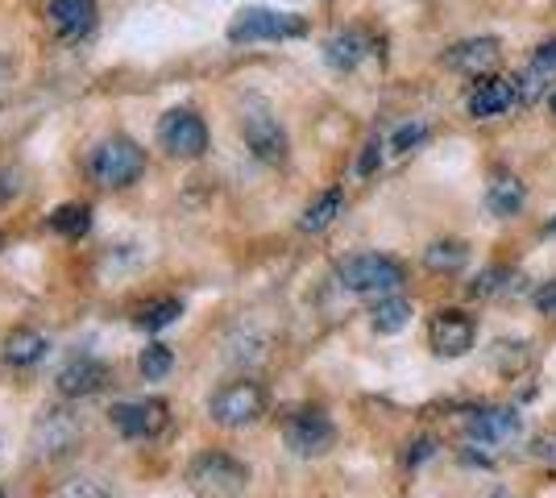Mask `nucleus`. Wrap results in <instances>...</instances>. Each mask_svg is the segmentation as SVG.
<instances>
[{
	"mask_svg": "<svg viewBox=\"0 0 556 498\" xmlns=\"http://www.w3.org/2000/svg\"><path fill=\"white\" fill-rule=\"evenodd\" d=\"M490 498H507V495H490Z\"/></svg>",
	"mask_w": 556,
	"mask_h": 498,
	"instance_id": "38",
	"label": "nucleus"
},
{
	"mask_svg": "<svg viewBox=\"0 0 556 498\" xmlns=\"http://www.w3.org/2000/svg\"><path fill=\"white\" fill-rule=\"evenodd\" d=\"M179 316H184V304L166 295V299H154V304H146V308L134 316V324H138L141 332H163V329H170Z\"/></svg>",
	"mask_w": 556,
	"mask_h": 498,
	"instance_id": "25",
	"label": "nucleus"
},
{
	"mask_svg": "<svg viewBox=\"0 0 556 498\" xmlns=\"http://www.w3.org/2000/svg\"><path fill=\"white\" fill-rule=\"evenodd\" d=\"M109 386V366L100 357H71L67 366L54 374V391L63 399H92Z\"/></svg>",
	"mask_w": 556,
	"mask_h": 498,
	"instance_id": "13",
	"label": "nucleus"
},
{
	"mask_svg": "<svg viewBox=\"0 0 556 498\" xmlns=\"http://www.w3.org/2000/svg\"><path fill=\"white\" fill-rule=\"evenodd\" d=\"M341 208H345V195H341V188H328L325 195H316V200L303 208L300 229H303V233H325L328 225L341 216Z\"/></svg>",
	"mask_w": 556,
	"mask_h": 498,
	"instance_id": "22",
	"label": "nucleus"
},
{
	"mask_svg": "<svg viewBox=\"0 0 556 498\" xmlns=\"http://www.w3.org/2000/svg\"><path fill=\"white\" fill-rule=\"evenodd\" d=\"M523 204H528V188L515 179V175H494L486 188V208L498 220H510V216L523 213Z\"/></svg>",
	"mask_w": 556,
	"mask_h": 498,
	"instance_id": "18",
	"label": "nucleus"
},
{
	"mask_svg": "<svg viewBox=\"0 0 556 498\" xmlns=\"http://www.w3.org/2000/svg\"><path fill=\"white\" fill-rule=\"evenodd\" d=\"M556 72V38L553 42H540L532 54V63H528V72L519 75V100H528L532 104L540 88H548V79Z\"/></svg>",
	"mask_w": 556,
	"mask_h": 498,
	"instance_id": "20",
	"label": "nucleus"
},
{
	"mask_svg": "<svg viewBox=\"0 0 556 498\" xmlns=\"http://www.w3.org/2000/svg\"><path fill=\"white\" fill-rule=\"evenodd\" d=\"M465 432L473 445H510L523 432V416L515 407H478V411H469Z\"/></svg>",
	"mask_w": 556,
	"mask_h": 498,
	"instance_id": "12",
	"label": "nucleus"
},
{
	"mask_svg": "<svg viewBox=\"0 0 556 498\" xmlns=\"http://www.w3.org/2000/svg\"><path fill=\"white\" fill-rule=\"evenodd\" d=\"M241 138H245V145H250V154H254L257 163L266 166H282L287 154H291V138H287L282 120L262 100H250L241 108Z\"/></svg>",
	"mask_w": 556,
	"mask_h": 498,
	"instance_id": "5",
	"label": "nucleus"
},
{
	"mask_svg": "<svg viewBox=\"0 0 556 498\" xmlns=\"http://www.w3.org/2000/svg\"><path fill=\"white\" fill-rule=\"evenodd\" d=\"M515 283H523L510 266H490V270H482L478 279H473V286H469V295L473 299H498V295H507Z\"/></svg>",
	"mask_w": 556,
	"mask_h": 498,
	"instance_id": "26",
	"label": "nucleus"
},
{
	"mask_svg": "<svg viewBox=\"0 0 556 498\" xmlns=\"http://www.w3.org/2000/svg\"><path fill=\"white\" fill-rule=\"evenodd\" d=\"M109 424L125 440H154L170 424V407H166V399H125V404L109 407Z\"/></svg>",
	"mask_w": 556,
	"mask_h": 498,
	"instance_id": "8",
	"label": "nucleus"
},
{
	"mask_svg": "<svg viewBox=\"0 0 556 498\" xmlns=\"http://www.w3.org/2000/svg\"><path fill=\"white\" fill-rule=\"evenodd\" d=\"M370 324L378 336H394V332H403L412 324V304H407L399 291H394V295H382L370 308Z\"/></svg>",
	"mask_w": 556,
	"mask_h": 498,
	"instance_id": "21",
	"label": "nucleus"
},
{
	"mask_svg": "<svg viewBox=\"0 0 556 498\" xmlns=\"http://www.w3.org/2000/svg\"><path fill=\"white\" fill-rule=\"evenodd\" d=\"M473 341H478V324L462 308H441L428 320V345L437 357H465L473 349Z\"/></svg>",
	"mask_w": 556,
	"mask_h": 498,
	"instance_id": "10",
	"label": "nucleus"
},
{
	"mask_svg": "<svg viewBox=\"0 0 556 498\" xmlns=\"http://www.w3.org/2000/svg\"><path fill=\"white\" fill-rule=\"evenodd\" d=\"M22 191V170H0V204H9Z\"/></svg>",
	"mask_w": 556,
	"mask_h": 498,
	"instance_id": "32",
	"label": "nucleus"
},
{
	"mask_svg": "<svg viewBox=\"0 0 556 498\" xmlns=\"http://www.w3.org/2000/svg\"><path fill=\"white\" fill-rule=\"evenodd\" d=\"M187 486L204 498H241L250 490V465L237 461L232 452L208 449L191 457L187 465Z\"/></svg>",
	"mask_w": 556,
	"mask_h": 498,
	"instance_id": "1",
	"label": "nucleus"
},
{
	"mask_svg": "<svg viewBox=\"0 0 556 498\" xmlns=\"http://www.w3.org/2000/svg\"><path fill=\"white\" fill-rule=\"evenodd\" d=\"M47 336L34 329H13L4 336V345H0V357H4V366H13V370H29V366H38L42 357H47Z\"/></svg>",
	"mask_w": 556,
	"mask_h": 498,
	"instance_id": "17",
	"label": "nucleus"
},
{
	"mask_svg": "<svg viewBox=\"0 0 556 498\" xmlns=\"http://www.w3.org/2000/svg\"><path fill=\"white\" fill-rule=\"evenodd\" d=\"M88 175H92L96 188H134L146 175V150L129 138H121V133L104 138L88 154Z\"/></svg>",
	"mask_w": 556,
	"mask_h": 498,
	"instance_id": "2",
	"label": "nucleus"
},
{
	"mask_svg": "<svg viewBox=\"0 0 556 498\" xmlns=\"http://www.w3.org/2000/svg\"><path fill=\"white\" fill-rule=\"evenodd\" d=\"M424 138H428V125H424V120H407V125H399V129L391 133L387 150H391V154H412Z\"/></svg>",
	"mask_w": 556,
	"mask_h": 498,
	"instance_id": "28",
	"label": "nucleus"
},
{
	"mask_svg": "<svg viewBox=\"0 0 556 498\" xmlns=\"http://www.w3.org/2000/svg\"><path fill=\"white\" fill-rule=\"evenodd\" d=\"M498 59H503L498 38H462V42H453V47L444 50V67L457 75H473V79L494 75Z\"/></svg>",
	"mask_w": 556,
	"mask_h": 498,
	"instance_id": "14",
	"label": "nucleus"
},
{
	"mask_svg": "<svg viewBox=\"0 0 556 498\" xmlns=\"http://www.w3.org/2000/svg\"><path fill=\"white\" fill-rule=\"evenodd\" d=\"M266 386L254 379L225 382L216 395L208 399V420L216 427H250L266 416Z\"/></svg>",
	"mask_w": 556,
	"mask_h": 498,
	"instance_id": "4",
	"label": "nucleus"
},
{
	"mask_svg": "<svg viewBox=\"0 0 556 498\" xmlns=\"http://www.w3.org/2000/svg\"><path fill=\"white\" fill-rule=\"evenodd\" d=\"M337 283L353 291V295L382 299V295H394L399 286L407 283V270L394 258H387V254H353V258L337 266Z\"/></svg>",
	"mask_w": 556,
	"mask_h": 498,
	"instance_id": "3",
	"label": "nucleus"
},
{
	"mask_svg": "<svg viewBox=\"0 0 556 498\" xmlns=\"http://www.w3.org/2000/svg\"><path fill=\"white\" fill-rule=\"evenodd\" d=\"M535 308H540V316H553L556 320V283H544L535 291Z\"/></svg>",
	"mask_w": 556,
	"mask_h": 498,
	"instance_id": "33",
	"label": "nucleus"
},
{
	"mask_svg": "<svg viewBox=\"0 0 556 498\" xmlns=\"http://www.w3.org/2000/svg\"><path fill=\"white\" fill-rule=\"evenodd\" d=\"M0 250H4V233H0Z\"/></svg>",
	"mask_w": 556,
	"mask_h": 498,
	"instance_id": "36",
	"label": "nucleus"
},
{
	"mask_svg": "<svg viewBox=\"0 0 556 498\" xmlns=\"http://www.w3.org/2000/svg\"><path fill=\"white\" fill-rule=\"evenodd\" d=\"M515 84L503 79V75H482L473 84V92L465 95V108L473 120H490V117H503L510 104H515Z\"/></svg>",
	"mask_w": 556,
	"mask_h": 498,
	"instance_id": "15",
	"label": "nucleus"
},
{
	"mask_svg": "<svg viewBox=\"0 0 556 498\" xmlns=\"http://www.w3.org/2000/svg\"><path fill=\"white\" fill-rule=\"evenodd\" d=\"M532 457H540V461H553V465H556V432H553V436H535Z\"/></svg>",
	"mask_w": 556,
	"mask_h": 498,
	"instance_id": "34",
	"label": "nucleus"
},
{
	"mask_svg": "<svg viewBox=\"0 0 556 498\" xmlns=\"http://www.w3.org/2000/svg\"><path fill=\"white\" fill-rule=\"evenodd\" d=\"M47 17L59 38L75 42V38H88L96 29V4L92 0H50Z\"/></svg>",
	"mask_w": 556,
	"mask_h": 498,
	"instance_id": "16",
	"label": "nucleus"
},
{
	"mask_svg": "<svg viewBox=\"0 0 556 498\" xmlns=\"http://www.w3.org/2000/svg\"><path fill=\"white\" fill-rule=\"evenodd\" d=\"M138 370L146 382H159L166 379L170 370H175V354H170V345H163V341H154V345H146L138 354Z\"/></svg>",
	"mask_w": 556,
	"mask_h": 498,
	"instance_id": "27",
	"label": "nucleus"
},
{
	"mask_svg": "<svg viewBox=\"0 0 556 498\" xmlns=\"http://www.w3.org/2000/svg\"><path fill=\"white\" fill-rule=\"evenodd\" d=\"M4 92H9V63L0 59V100H4Z\"/></svg>",
	"mask_w": 556,
	"mask_h": 498,
	"instance_id": "35",
	"label": "nucleus"
},
{
	"mask_svg": "<svg viewBox=\"0 0 556 498\" xmlns=\"http://www.w3.org/2000/svg\"><path fill=\"white\" fill-rule=\"evenodd\" d=\"M378 163H382V142H378V138H370V142H366V150H362L357 175H362V179H366V175H374V170H378Z\"/></svg>",
	"mask_w": 556,
	"mask_h": 498,
	"instance_id": "31",
	"label": "nucleus"
},
{
	"mask_svg": "<svg viewBox=\"0 0 556 498\" xmlns=\"http://www.w3.org/2000/svg\"><path fill=\"white\" fill-rule=\"evenodd\" d=\"M54 498H113V495H109V486L100 477H71V482L59 486Z\"/></svg>",
	"mask_w": 556,
	"mask_h": 498,
	"instance_id": "29",
	"label": "nucleus"
},
{
	"mask_svg": "<svg viewBox=\"0 0 556 498\" xmlns=\"http://www.w3.org/2000/svg\"><path fill=\"white\" fill-rule=\"evenodd\" d=\"M465 261H469L465 241H437V245H428V250H424V266H428V270H437V274H457Z\"/></svg>",
	"mask_w": 556,
	"mask_h": 498,
	"instance_id": "23",
	"label": "nucleus"
},
{
	"mask_svg": "<svg viewBox=\"0 0 556 498\" xmlns=\"http://www.w3.org/2000/svg\"><path fill=\"white\" fill-rule=\"evenodd\" d=\"M548 233H556V225H548Z\"/></svg>",
	"mask_w": 556,
	"mask_h": 498,
	"instance_id": "37",
	"label": "nucleus"
},
{
	"mask_svg": "<svg viewBox=\"0 0 556 498\" xmlns=\"http://www.w3.org/2000/svg\"><path fill=\"white\" fill-rule=\"evenodd\" d=\"M282 445L295 457H325L337 445V424L328 420V411H320V407L291 411L287 424H282Z\"/></svg>",
	"mask_w": 556,
	"mask_h": 498,
	"instance_id": "7",
	"label": "nucleus"
},
{
	"mask_svg": "<svg viewBox=\"0 0 556 498\" xmlns=\"http://www.w3.org/2000/svg\"><path fill=\"white\" fill-rule=\"evenodd\" d=\"M159 145L170 158H204L208 150V125L191 108H170L159 120Z\"/></svg>",
	"mask_w": 556,
	"mask_h": 498,
	"instance_id": "9",
	"label": "nucleus"
},
{
	"mask_svg": "<svg viewBox=\"0 0 556 498\" xmlns=\"http://www.w3.org/2000/svg\"><path fill=\"white\" fill-rule=\"evenodd\" d=\"M79 420L71 416V411H63V407H50V411H42L38 420H34V432H29V445H34V452L38 457H63V452L75 449V440H79Z\"/></svg>",
	"mask_w": 556,
	"mask_h": 498,
	"instance_id": "11",
	"label": "nucleus"
},
{
	"mask_svg": "<svg viewBox=\"0 0 556 498\" xmlns=\"http://www.w3.org/2000/svg\"><path fill=\"white\" fill-rule=\"evenodd\" d=\"M366 59V38L357 29H341L325 42V63L332 72H357Z\"/></svg>",
	"mask_w": 556,
	"mask_h": 498,
	"instance_id": "19",
	"label": "nucleus"
},
{
	"mask_svg": "<svg viewBox=\"0 0 556 498\" xmlns=\"http://www.w3.org/2000/svg\"><path fill=\"white\" fill-rule=\"evenodd\" d=\"M432 457H437V440H432V436H416V440L407 445V457H403V461H407V470H416V465L432 461Z\"/></svg>",
	"mask_w": 556,
	"mask_h": 498,
	"instance_id": "30",
	"label": "nucleus"
},
{
	"mask_svg": "<svg viewBox=\"0 0 556 498\" xmlns=\"http://www.w3.org/2000/svg\"><path fill=\"white\" fill-rule=\"evenodd\" d=\"M50 229L71 241L84 238V233L92 229V208H88V204H59V208L50 213Z\"/></svg>",
	"mask_w": 556,
	"mask_h": 498,
	"instance_id": "24",
	"label": "nucleus"
},
{
	"mask_svg": "<svg viewBox=\"0 0 556 498\" xmlns=\"http://www.w3.org/2000/svg\"><path fill=\"white\" fill-rule=\"evenodd\" d=\"M307 22L295 13H278V9H241L229 22V42L250 47V42H282V38H303Z\"/></svg>",
	"mask_w": 556,
	"mask_h": 498,
	"instance_id": "6",
	"label": "nucleus"
}]
</instances>
